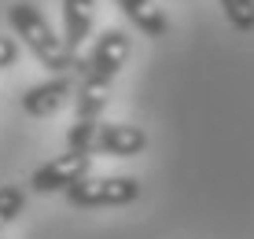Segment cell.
I'll use <instances>...</instances> for the list:
<instances>
[{
  "instance_id": "obj_1",
  "label": "cell",
  "mask_w": 254,
  "mask_h": 239,
  "mask_svg": "<svg viewBox=\"0 0 254 239\" xmlns=\"http://www.w3.org/2000/svg\"><path fill=\"white\" fill-rule=\"evenodd\" d=\"M129 59V37L122 30H103L96 37L92 52L81 59V81L74 88V111L77 121H100L103 107H107V88L118 77V70Z\"/></svg>"
},
{
  "instance_id": "obj_2",
  "label": "cell",
  "mask_w": 254,
  "mask_h": 239,
  "mask_svg": "<svg viewBox=\"0 0 254 239\" xmlns=\"http://www.w3.org/2000/svg\"><path fill=\"white\" fill-rule=\"evenodd\" d=\"M7 22H11L15 37L33 52V59H37L41 66H48L52 74H74V70H81V56H74L63 44V37L48 26V19L41 15L37 4L15 0V4L7 7Z\"/></svg>"
},
{
  "instance_id": "obj_3",
  "label": "cell",
  "mask_w": 254,
  "mask_h": 239,
  "mask_svg": "<svg viewBox=\"0 0 254 239\" xmlns=\"http://www.w3.org/2000/svg\"><path fill=\"white\" fill-rule=\"evenodd\" d=\"M147 147V132L140 125L122 121H74L66 132V151L77 155H111V158H133Z\"/></svg>"
},
{
  "instance_id": "obj_4",
  "label": "cell",
  "mask_w": 254,
  "mask_h": 239,
  "mask_svg": "<svg viewBox=\"0 0 254 239\" xmlns=\"http://www.w3.org/2000/svg\"><path fill=\"white\" fill-rule=\"evenodd\" d=\"M70 206L96 210V206H129L140 199V180L133 177H85L63 191Z\"/></svg>"
},
{
  "instance_id": "obj_5",
  "label": "cell",
  "mask_w": 254,
  "mask_h": 239,
  "mask_svg": "<svg viewBox=\"0 0 254 239\" xmlns=\"http://www.w3.org/2000/svg\"><path fill=\"white\" fill-rule=\"evenodd\" d=\"M92 173V158L89 155H77V151H66V155H56L48 158L45 166H37L30 177V188L37 195H52V191H66L74 188L77 180Z\"/></svg>"
},
{
  "instance_id": "obj_6",
  "label": "cell",
  "mask_w": 254,
  "mask_h": 239,
  "mask_svg": "<svg viewBox=\"0 0 254 239\" xmlns=\"http://www.w3.org/2000/svg\"><path fill=\"white\" fill-rule=\"evenodd\" d=\"M70 100H74V77L56 74V77H48V81L26 88L22 92V111L30 114V118H48V114H56L59 107H66Z\"/></svg>"
},
{
  "instance_id": "obj_7",
  "label": "cell",
  "mask_w": 254,
  "mask_h": 239,
  "mask_svg": "<svg viewBox=\"0 0 254 239\" xmlns=\"http://www.w3.org/2000/svg\"><path fill=\"white\" fill-rule=\"evenodd\" d=\"M96 22V0H63V44L70 52H81Z\"/></svg>"
},
{
  "instance_id": "obj_8",
  "label": "cell",
  "mask_w": 254,
  "mask_h": 239,
  "mask_svg": "<svg viewBox=\"0 0 254 239\" xmlns=\"http://www.w3.org/2000/svg\"><path fill=\"white\" fill-rule=\"evenodd\" d=\"M115 4L126 11V19L136 26L144 37H166L170 33V19L155 0H115Z\"/></svg>"
},
{
  "instance_id": "obj_9",
  "label": "cell",
  "mask_w": 254,
  "mask_h": 239,
  "mask_svg": "<svg viewBox=\"0 0 254 239\" xmlns=\"http://www.w3.org/2000/svg\"><path fill=\"white\" fill-rule=\"evenodd\" d=\"M22 210H26V191L19 184H4L0 188V228H7Z\"/></svg>"
},
{
  "instance_id": "obj_10",
  "label": "cell",
  "mask_w": 254,
  "mask_h": 239,
  "mask_svg": "<svg viewBox=\"0 0 254 239\" xmlns=\"http://www.w3.org/2000/svg\"><path fill=\"white\" fill-rule=\"evenodd\" d=\"M225 7V19L232 22V30L251 33L254 30V0H221Z\"/></svg>"
},
{
  "instance_id": "obj_11",
  "label": "cell",
  "mask_w": 254,
  "mask_h": 239,
  "mask_svg": "<svg viewBox=\"0 0 254 239\" xmlns=\"http://www.w3.org/2000/svg\"><path fill=\"white\" fill-rule=\"evenodd\" d=\"M15 59H19V44H15V37H0V70L15 66Z\"/></svg>"
}]
</instances>
